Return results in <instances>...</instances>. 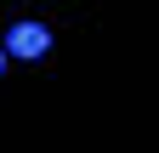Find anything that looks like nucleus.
<instances>
[{
  "mask_svg": "<svg viewBox=\"0 0 159 153\" xmlns=\"http://www.w3.org/2000/svg\"><path fill=\"white\" fill-rule=\"evenodd\" d=\"M0 74H6V51H0Z\"/></svg>",
  "mask_w": 159,
  "mask_h": 153,
  "instance_id": "obj_2",
  "label": "nucleus"
},
{
  "mask_svg": "<svg viewBox=\"0 0 159 153\" xmlns=\"http://www.w3.org/2000/svg\"><path fill=\"white\" fill-rule=\"evenodd\" d=\"M6 51H11V57H46V51H51L46 23H11V28H6Z\"/></svg>",
  "mask_w": 159,
  "mask_h": 153,
  "instance_id": "obj_1",
  "label": "nucleus"
}]
</instances>
